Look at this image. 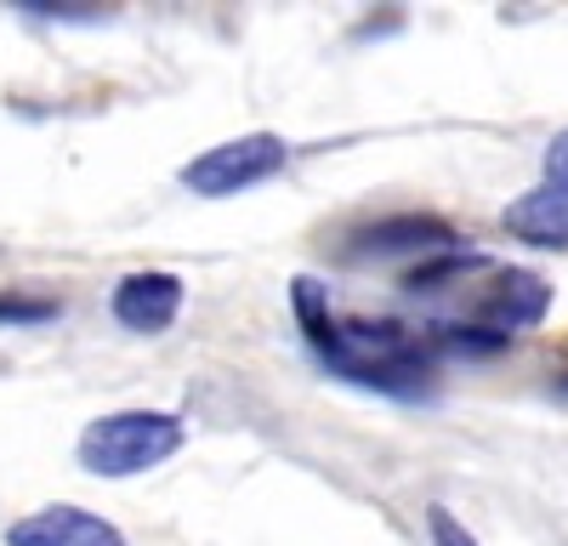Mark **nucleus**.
Here are the masks:
<instances>
[{
    "mask_svg": "<svg viewBox=\"0 0 568 546\" xmlns=\"http://www.w3.org/2000/svg\"><path fill=\"white\" fill-rule=\"evenodd\" d=\"M187 427L171 410H114V416H98L80 444H74V462L91 478H136L182 449Z\"/></svg>",
    "mask_w": 568,
    "mask_h": 546,
    "instance_id": "nucleus-2",
    "label": "nucleus"
},
{
    "mask_svg": "<svg viewBox=\"0 0 568 546\" xmlns=\"http://www.w3.org/2000/svg\"><path fill=\"white\" fill-rule=\"evenodd\" d=\"M444 251H460V234L433 216V211H398V216H382V222H364L353 228V240H347V262H398V256H420V262H433Z\"/></svg>",
    "mask_w": 568,
    "mask_h": 546,
    "instance_id": "nucleus-4",
    "label": "nucleus"
},
{
    "mask_svg": "<svg viewBox=\"0 0 568 546\" xmlns=\"http://www.w3.org/2000/svg\"><path fill=\"white\" fill-rule=\"evenodd\" d=\"M420 336H426V347H433V358H438V353L478 358V353H500V347L511 342V336H495V331H484V325H426Z\"/></svg>",
    "mask_w": 568,
    "mask_h": 546,
    "instance_id": "nucleus-10",
    "label": "nucleus"
},
{
    "mask_svg": "<svg viewBox=\"0 0 568 546\" xmlns=\"http://www.w3.org/2000/svg\"><path fill=\"white\" fill-rule=\"evenodd\" d=\"M426 535H433V546H478V535H471L449 507H426Z\"/></svg>",
    "mask_w": 568,
    "mask_h": 546,
    "instance_id": "nucleus-12",
    "label": "nucleus"
},
{
    "mask_svg": "<svg viewBox=\"0 0 568 546\" xmlns=\"http://www.w3.org/2000/svg\"><path fill=\"white\" fill-rule=\"evenodd\" d=\"M63 313L58 296H34V291H0V325L12 331H34V325H52Z\"/></svg>",
    "mask_w": 568,
    "mask_h": 546,
    "instance_id": "nucleus-11",
    "label": "nucleus"
},
{
    "mask_svg": "<svg viewBox=\"0 0 568 546\" xmlns=\"http://www.w3.org/2000/svg\"><path fill=\"white\" fill-rule=\"evenodd\" d=\"M484 267H489L484 251H444V256H433V262H415V267L404 273V291H409V296H433V291H444L449 280H466V273H484Z\"/></svg>",
    "mask_w": 568,
    "mask_h": 546,
    "instance_id": "nucleus-9",
    "label": "nucleus"
},
{
    "mask_svg": "<svg viewBox=\"0 0 568 546\" xmlns=\"http://www.w3.org/2000/svg\"><path fill=\"white\" fill-rule=\"evenodd\" d=\"M557 393H562V398H568V371H562V376H557Z\"/></svg>",
    "mask_w": 568,
    "mask_h": 546,
    "instance_id": "nucleus-15",
    "label": "nucleus"
},
{
    "mask_svg": "<svg viewBox=\"0 0 568 546\" xmlns=\"http://www.w3.org/2000/svg\"><path fill=\"white\" fill-rule=\"evenodd\" d=\"M546 182H562L568 189V131H557L546 143Z\"/></svg>",
    "mask_w": 568,
    "mask_h": 546,
    "instance_id": "nucleus-14",
    "label": "nucleus"
},
{
    "mask_svg": "<svg viewBox=\"0 0 568 546\" xmlns=\"http://www.w3.org/2000/svg\"><path fill=\"white\" fill-rule=\"evenodd\" d=\"M284 160H291V143H284V136L251 131V136H233V143L205 149L200 160H187L176 171V182H182L187 194H200V200H233V194L256 189V182L278 176Z\"/></svg>",
    "mask_w": 568,
    "mask_h": 546,
    "instance_id": "nucleus-3",
    "label": "nucleus"
},
{
    "mask_svg": "<svg viewBox=\"0 0 568 546\" xmlns=\"http://www.w3.org/2000/svg\"><path fill=\"white\" fill-rule=\"evenodd\" d=\"M109 313L136 336H160V331L176 325V313H182V280L165 273V267L125 273V280L114 285V296H109Z\"/></svg>",
    "mask_w": 568,
    "mask_h": 546,
    "instance_id": "nucleus-5",
    "label": "nucleus"
},
{
    "mask_svg": "<svg viewBox=\"0 0 568 546\" xmlns=\"http://www.w3.org/2000/svg\"><path fill=\"white\" fill-rule=\"evenodd\" d=\"M7 546H131L120 524L85 513V507H40L7 524Z\"/></svg>",
    "mask_w": 568,
    "mask_h": 546,
    "instance_id": "nucleus-7",
    "label": "nucleus"
},
{
    "mask_svg": "<svg viewBox=\"0 0 568 546\" xmlns=\"http://www.w3.org/2000/svg\"><path fill=\"white\" fill-rule=\"evenodd\" d=\"M546 313H551V285L540 280V273H529V267H506V273H495V285H489L484 302H478L484 331H495V336L535 331Z\"/></svg>",
    "mask_w": 568,
    "mask_h": 546,
    "instance_id": "nucleus-6",
    "label": "nucleus"
},
{
    "mask_svg": "<svg viewBox=\"0 0 568 546\" xmlns=\"http://www.w3.org/2000/svg\"><path fill=\"white\" fill-rule=\"evenodd\" d=\"M500 222L511 240H524L535 251H568V189L562 182H540V189L517 194L500 211Z\"/></svg>",
    "mask_w": 568,
    "mask_h": 546,
    "instance_id": "nucleus-8",
    "label": "nucleus"
},
{
    "mask_svg": "<svg viewBox=\"0 0 568 546\" xmlns=\"http://www.w3.org/2000/svg\"><path fill=\"white\" fill-rule=\"evenodd\" d=\"M18 12H29V18H63V23H98L109 7H52V0H23Z\"/></svg>",
    "mask_w": 568,
    "mask_h": 546,
    "instance_id": "nucleus-13",
    "label": "nucleus"
},
{
    "mask_svg": "<svg viewBox=\"0 0 568 546\" xmlns=\"http://www.w3.org/2000/svg\"><path fill=\"white\" fill-rule=\"evenodd\" d=\"M291 307L296 325L307 336V347L318 353V364L329 376H342L364 393H387V398H426L433 393V371L438 358L426 347L420 331L404 325H342L329 313V291L313 280V273H296L291 280Z\"/></svg>",
    "mask_w": 568,
    "mask_h": 546,
    "instance_id": "nucleus-1",
    "label": "nucleus"
}]
</instances>
